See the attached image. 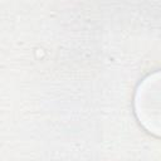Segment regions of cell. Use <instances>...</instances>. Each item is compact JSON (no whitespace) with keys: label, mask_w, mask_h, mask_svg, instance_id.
<instances>
[{"label":"cell","mask_w":161,"mask_h":161,"mask_svg":"<svg viewBox=\"0 0 161 161\" xmlns=\"http://www.w3.org/2000/svg\"><path fill=\"white\" fill-rule=\"evenodd\" d=\"M133 109L138 123L161 138V70L147 74L140 82L133 96Z\"/></svg>","instance_id":"obj_1"}]
</instances>
